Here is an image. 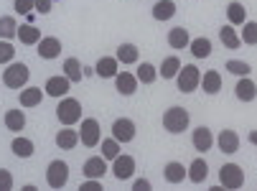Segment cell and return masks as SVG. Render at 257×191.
Segmentation results:
<instances>
[{
    "label": "cell",
    "instance_id": "1",
    "mask_svg": "<svg viewBox=\"0 0 257 191\" xmlns=\"http://www.w3.org/2000/svg\"><path fill=\"white\" fill-rule=\"evenodd\" d=\"M191 118H189V110L186 107H168L163 112V128L173 135H181L183 130L189 128Z\"/></svg>",
    "mask_w": 257,
    "mask_h": 191
},
{
    "label": "cell",
    "instance_id": "2",
    "mask_svg": "<svg viewBox=\"0 0 257 191\" xmlns=\"http://www.w3.org/2000/svg\"><path fill=\"white\" fill-rule=\"evenodd\" d=\"M56 118L61 125L82 123V102L74 97H61V102L56 105Z\"/></svg>",
    "mask_w": 257,
    "mask_h": 191
},
{
    "label": "cell",
    "instance_id": "3",
    "mask_svg": "<svg viewBox=\"0 0 257 191\" xmlns=\"http://www.w3.org/2000/svg\"><path fill=\"white\" fill-rule=\"evenodd\" d=\"M28 79H31V69H28V64H21V61L6 66V71H3V82L8 89H21L28 84Z\"/></svg>",
    "mask_w": 257,
    "mask_h": 191
},
{
    "label": "cell",
    "instance_id": "4",
    "mask_svg": "<svg viewBox=\"0 0 257 191\" xmlns=\"http://www.w3.org/2000/svg\"><path fill=\"white\" fill-rule=\"evenodd\" d=\"M176 82H178V89L183 94H191L194 89H199L201 87V71H199V66H194V64L181 66V71L176 74Z\"/></svg>",
    "mask_w": 257,
    "mask_h": 191
},
{
    "label": "cell",
    "instance_id": "5",
    "mask_svg": "<svg viewBox=\"0 0 257 191\" xmlns=\"http://www.w3.org/2000/svg\"><path fill=\"white\" fill-rule=\"evenodd\" d=\"M219 183L224 188L234 191V188H242L244 186V171L237 166V163H224L219 168Z\"/></svg>",
    "mask_w": 257,
    "mask_h": 191
},
{
    "label": "cell",
    "instance_id": "6",
    "mask_svg": "<svg viewBox=\"0 0 257 191\" xmlns=\"http://www.w3.org/2000/svg\"><path fill=\"white\" fill-rule=\"evenodd\" d=\"M99 130H102V128H99V120H94V118L82 120V128H79V143H82V145H87V148L99 145V140H102Z\"/></svg>",
    "mask_w": 257,
    "mask_h": 191
},
{
    "label": "cell",
    "instance_id": "7",
    "mask_svg": "<svg viewBox=\"0 0 257 191\" xmlns=\"http://www.w3.org/2000/svg\"><path fill=\"white\" fill-rule=\"evenodd\" d=\"M46 181H49L51 188H64L66 181H69V166L64 161H51L49 171H46Z\"/></svg>",
    "mask_w": 257,
    "mask_h": 191
},
{
    "label": "cell",
    "instance_id": "8",
    "mask_svg": "<svg viewBox=\"0 0 257 191\" xmlns=\"http://www.w3.org/2000/svg\"><path fill=\"white\" fill-rule=\"evenodd\" d=\"M112 173L117 181H127L135 173V158L127 156V153H120V156L112 161Z\"/></svg>",
    "mask_w": 257,
    "mask_h": 191
},
{
    "label": "cell",
    "instance_id": "9",
    "mask_svg": "<svg viewBox=\"0 0 257 191\" xmlns=\"http://www.w3.org/2000/svg\"><path fill=\"white\" fill-rule=\"evenodd\" d=\"M112 138L120 143H130L135 138V123L130 118H117L112 123Z\"/></svg>",
    "mask_w": 257,
    "mask_h": 191
},
{
    "label": "cell",
    "instance_id": "10",
    "mask_svg": "<svg viewBox=\"0 0 257 191\" xmlns=\"http://www.w3.org/2000/svg\"><path fill=\"white\" fill-rule=\"evenodd\" d=\"M138 84H140L138 76L130 74V71H117V76H115V89L125 97H133L138 92Z\"/></svg>",
    "mask_w": 257,
    "mask_h": 191
},
{
    "label": "cell",
    "instance_id": "11",
    "mask_svg": "<svg viewBox=\"0 0 257 191\" xmlns=\"http://www.w3.org/2000/svg\"><path fill=\"white\" fill-rule=\"evenodd\" d=\"M84 178H102L107 173V158L104 156H92L84 161V168H82Z\"/></svg>",
    "mask_w": 257,
    "mask_h": 191
},
{
    "label": "cell",
    "instance_id": "12",
    "mask_svg": "<svg viewBox=\"0 0 257 191\" xmlns=\"http://www.w3.org/2000/svg\"><path fill=\"white\" fill-rule=\"evenodd\" d=\"M69 84H71V82H69V76L61 74V76H49L44 87H46L49 97H59V100H61V97L69 94Z\"/></svg>",
    "mask_w": 257,
    "mask_h": 191
},
{
    "label": "cell",
    "instance_id": "13",
    "mask_svg": "<svg viewBox=\"0 0 257 191\" xmlns=\"http://www.w3.org/2000/svg\"><path fill=\"white\" fill-rule=\"evenodd\" d=\"M117 66H120V61H117L115 56H102V59L97 61V66H94V74L102 76V79H115L117 71H120Z\"/></svg>",
    "mask_w": 257,
    "mask_h": 191
},
{
    "label": "cell",
    "instance_id": "14",
    "mask_svg": "<svg viewBox=\"0 0 257 191\" xmlns=\"http://www.w3.org/2000/svg\"><path fill=\"white\" fill-rule=\"evenodd\" d=\"M56 145L61 150H74L79 145V133L71 128V125H64L59 133H56Z\"/></svg>",
    "mask_w": 257,
    "mask_h": 191
},
{
    "label": "cell",
    "instance_id": "15",
    "mask_svg": "<svg viewBox=\"0 0 257 191\" xmlns=\"http://www.w3.org/2000/svg\"><path fill=\"white\" fill-rule=\"evenodd\" d=\"M216 145L222 153H227V156H232V153L239 150V135L234 130H222L216 135Z\"/></svg>",
    "mask_w": 257,
    "mask_h": 191
},
{
    "label": "cell",
    "instance_id": "16",
    "mask_svg": "<svg viewBox=\"0 0 257 191\" xmlns=\"http://www.w3.org/2000/svg\"><path fill=\"white\" fill-rule=\"evenodd\" d=\"M61 54V41H59V38L56 36H44L41 38V41H39V56L41 59H56Z\"/></svg>",
    "mask_w": 257,
    "mask_h": 191
},
{
    "label": "cell",
    "instance_id": "17",
    "mask_svg": "<svg viewBox=\"0 0 257 191\" xmlns=\"http://www.w3.org/2000/svg\"><path fill=\"white\" fill-rule=\"evenodd\" d=\"M234 94L239 102H252L257 97V84L249 79V76H239V82L234 84Z\"/></svg>",
    "mask_w": 257,
    "mask_h": 191
},
{
    "label": "cell",
    "instance_id": "18",
    "mask_svg": "<svg viewBox=\"0 0 257 191\" xmlns=\"http://www.w3.org/2000/svg\"><path fill=\"white\" fill-rule=\"evenodd\" d=\"M163 178H166L168 183H181V181L189 178V168L183 166V163H178V161H171V163H166V168H163Z\"/></svg>",
    "mask_w": 257,
    "mask_h": 191
},
{
    "label": "cell",
    "instance_id": "19",
    "mask_svg": "<svg viewBox=\"0 0 257 191\" xmlns=\"http://www.w3.org/2000/svg\"><path fill=\"white\" fill-rule=\"evenodd\" d=\"M191 140H194V148H196L199 153H206V150H211V143H214L211 128H206V125L196 128V130H194V135H191Z\"/></svg>",
    "mask_w": 257,
    "mask_h": 191
},
{
    "label": "cell",
    "instance_id": "20",
    "mask_svg": "<svg viewBox=\"0 0 257 191\" xmlns=\"http://www.w3.org/2000/svg\"><path fill=\"white\" fill-rule=\"evenodd\" d=\"M64 74L69 76V82H71V84L82 82V79H84V69H82V61H79L77 56H69V59L64 61Z\"/></svg>",
    "mask_w": 257,
    "mask_h": 191
},
{
    "label": "cell",
    "instance_id": "21",
    "mask_svg": "<svg viewBox=\"0 0 257 191\" xmlns=\"http://www.w3.org/2000/svg\"><path fill=\"white\" fill-rule=\"evenodd\" d=\"M201 89L206 94H216L219 89H222V74L214 71V69H209L206 74H201Z\"/></svg>",
    "mask_w": 257,
    "mask_h": 191
},
{
    "label": "cell",
    "instance_id": "22",
    "mask_svg": "<svg viewBox=\"0 0 257 191\" xmlns=\"http://www.w3.org/2000/svg\"><path fill=\"white\" fill-rule=\"evenodd\" d=\"M3 120H6V128H8V130H13V133H21V130L26 128V112H23L21 107H16V110H8Z\"/></svg>",
    "mask_w": 257,
    "mask_h": 191
},
{
    "label": "cell",
    "instance_id": "23",
    "mask_svg": "<svg viewBox=\"0 0 257 191\" xmlns=\"http://www.w3.org/2000/svg\"><path fill=\"white\" fill-rule=\"evenodd\" d=\"M41 31H39V26H18V41L21 44H26V46H33V44H39L41 41Z\"/></svg>",
    "mask_w": 257,
    "mask_h": 191
},
{
    "label": "cell",
    "instance_id": "24",
    "mask_svg": "<svg viewBox=\"0 0 257 191\" xmlns=\"http://www.w3.org/2000/svg\"><path fill=\"white\" fill-rule=\"evenodd\" d=\"M115 59H117L120 64L130 66V64H135V61L140 59V51H138V46H135V44H120V46H117Z\"/></svg>",
    "mask_w": 257,
    "mask_h": 191
},
{
    "label": "cell",
    "instance_id": "25",
    "mask_svg": "<svg viewBox=\"0 0 257 191\" xmlns=\"http://www.w3.org/2000/svg\"><path fill=\"white\" fill-rule=\"evenodd\" d=\"M41 100H44V89H39V87H26L18 97L21 107H39Z\"/></svg>",
    "mask_w": 257,
    "mask_h": 191
},
{
    "label": "cell",
    "instance_id": "26",
    "mask_svg": "<svg viewBox=\"0 0 257 191\" xmlns=\"http://www.w3.org/2000/svg\"><path fill=\"white\" fill-rule=\"evenodd\" d=\"M168 44H171L173 49H189V44H191L189 31L183 28V26H176V28H171V33H168Z\"/></svg>",
    "mask_w": 257,
    "mask_h": 191
},
{
    "label": "cell",
    "instance_id": "27",
    "mask_svg": "<svg viewBox=\"0 0 257 191\" xmlns=\"http://www.w3.org/2000/svg\"><path fill=\"white\" fill-rule=\"evenodd\" d=\"M206 176H209V163H206L204 158L191 161V166H189V178H191V183H204Z\"/></svg>",
    "mask_w": 257,
    "mask_h": 191
},
{
    "label": "cell",
    "instance_id": "28",
    "mask_svg": "<svg viewBox=\"0 0 257 191\" xmlns=\"http://www.w3.org/2000/svg\"><path fill=\"white\" fill-rule=\"evenodd\" d=\"M219 41H222L227 49H239V46H242V38L237 36V31L232 28V23L219 28Z\"/></svg>",
    "mask_w": 257,
    "mask_h": 191
},
{
    "label": "cell",
    "instance_id": "29",
    "mask_svg": "<svg viewBox=\"0 0 257 191\" xmlns=\"http://www.w3.org/2000/svg\"><path fill=\"white\" fill-rule=\"evenodd\" d=\"M151 13H153L156 21H171V18L176 16V6L171 3V0H158Z\"/></svg>",
    "mask_w": 257,
    "mask_h": 191
},
{
    "label": "cell",
    "instance_id": "30",
    "mask_svg": "<svg viewBox=\"0 0 257 191\" xmlns=\"http://www.w3.org/2000/svg\"><path fill=\"white\" fill-rule=\"evenodd\" d=\"M11 150H13L16 158H31L36 148H33V143H31L28 138H16V140L11 143Z\"/></svg>",
    "mask_w": 257,
    "mask_h": 191
},
{
    "label": "cell",
    "instance_id": "31",
    "mask_svg": "<svg viewBox=\"0 0 257 191\" xmlns=\"http://www.w3.org/2000/svg\"><path fill=\"white\" fill-rule=\"evenodd\" d=\"M227 18L232 26H244L247 23V8L242 3H229L227 6Z\"/></svg>",
    "mask_w": 257,
    "mask_h": 191
},
{
    "label": "cell",
    "instance_id": "32",
    "mask_svg": "<svg viewBox=\"0 0 257 191\" xmlns=\"http://www.w3.org/2000/svg\"><path fill=\"white\" fill-rule=\"evenodd\" d=\"M138 82L140 84H153L156 82V76H158V71H156V66L151 64V61H143V64H138Z\"/></svg>",
    "mask_w": 257,
    "mask_h": 191
},
{
    "label": "cell",
    "instance_id": "33",
    "mask_svg": "<svg viewBox=\"0 0 257 191\" xmlns=\"http://www.w3.org/2000/svg\"><path fill=\"white\" fill-rule=\"evenodd\" d=\"M120 140H115V138H104V140H99V148H102V156L107 158V161H115L117 156H120Z\"/></svg>",
    "mask_w": 257,
    "mask_h": 191
},
{
    "label": "cell",
    "instance_id": "34",
    "mask_svg": "<svg viewBox=\"0 0 257 191\" xmlns=\"http://www.w3.org/2000/svg\"><path fill=\"white\" fill-rule=\"evenodd\" d=\"M189 49H191V54H194L196 59H206V56H211V41H209V38H204V36L194 38V41L189 44Z\"/></svg>",
    "mask_w": 257,
    "mask_h": 191
},
{
    "label": "cell",
    "instance_id": "35",
    "mask_svg": "<svg viewBox=\"0 0 257 191\" xmlns=\"http://www.w3.org/2000/svg\"><path fill=\"white\" fill-rule=\"evenodd\" d=\"M181 71V59L178 56H166L163 59V64H161V76H163V79H173V76Z\"/></svg>",
    "mask_w": 257,
    "mask_h": 191
},
{
    "label": "cell",
    "instance_id": "36",
    "mask_svg": "<svg viewBox=\"0 0 257 191\" xmlns=\"http://www.w3.org/2000/svg\"><path fill=\"white\" fill-rule=\"evenodd\" d=\"M13 36H18V23H16V18L3 16V18H0V38H6V41H11Z\"/></svg>",
    "mask_w": 257,
    "mask_h": 191
},
{
    "label": "cell",
    "instance_id": "37",
    "mask_svg": "<svg viewBox=\"0 0 257 191\" xmlns=\"http://www.w3.org/2000/svg\"><path fill=\"white\" fill-rule=\"evenodd\" d=\"M227 71L229 74H237V76H249L252 74V66L247 61H242V59H229L227 61Z\"/></svg>",
    "mask_w": 257,
    "mask_h": 191
},
{
    "label": "cell",
    "instance_id": "38",
    "mask_svg": "<svg viewBox=\"0 0 257 191\" xmlns=\"http://www.w3.org/2000/svg\"><path fill=\"white\" fill-rule=\"evenodd\" d=\"M242 44H247V46H257V23L252 21V23H244V28H242Z\"/></svg>",
    "mask_w": 257,
    "mask_h": 191
},
{
    "label": "cell",
    "instance_id": "39",
    "mask_svg": "<svg viewBox=\"0 0 257 191\" xmlns=\"http://www.w3.org/2000/svg\"><path fill=\"white\" fill-rule=\"evenodd\" d=\"M13 56H16V46H11V41H6V38H0V64L13 61Z\"/></svg>",
    "mask_w": 257,
    "mask_h": 191
},
{
    "label": "cell",
    "instance_id": "40",
    "mask_svg": "<svg viewBox=\"0 0 257 191\" xmlns=\"http://www.w3.org/2000/svg\"><path fill=\"white\" fill-rule=\"evenodd\" d=\"M13 8L18 16H28L31 11H36V0H13Z\"/></svg>",
    "mask_w": 257,
    "mask_h": 191
},
{
    "label": "cell",
    "instance_id": "41",
    "mask_svg": "<svg viewBox=\"0 0 257 191\" xmlns=\"http://www.w3.org/2000/svg\"><path fill=\"white\" fill-rule=\"evenodd\" d=\"M13 188V173L8 168H0V191Z\"/></svg>",
    "mask_w": 257,
    "mask_h": 191
},
{
    "label": "cell",
    "instance_id": "42",
    "mask_svg": "<svg viewBox=\"0 0 257 191\" xmlns=\"http://www.w3.org/2000/svg\"><path fill=\"white\" fill-rule=\"evenodd\" d=\"M79 188H82V191H104V186L99 183V178H87Z\"/></svg>",
    "mask_w": 257,
    "mask_h": 191
},
{
    "label": "cell",
    "instance_id": "43",
    "mask_svg": "<svg viewBox=\"0 0 257 191\" xmlns=\"http://www.w3.org/2000/svg\"><path fill=\"white\" fill-rule=\"evenodd\" d=\"M133 188H135V191H151L153 186H151L148 178H135V181H133Z\"/></svg>",
    "mask_w": 257,
    "mask_h": 191
},
{
    "label": "cell",
    "instance_id": "44",
    "mask_svg": "<svg viewBox=\"0 0 257 191\" xmlns=\"http://www.w3.org/2000/svg\"><path fill=\"white\" fill-rule=\"evenodd\" d=\"M36 11L46 16V13L51 11V0H36Z\"/></svg>",
    "mask_w": 257,
    "mask_h": 191
},
{
    "label": "cell",
    "instance_id": "45",
    "mask_svg": "<svg viewBox=\"0 0 257 191\" xmlns=\"http://www.w3.org/2000/svg\"><path fill=\"white\" fill-rule=\"evenodd\" d=\"M249 143H252V145H257V130H252V133H249Z\"/></svg>",
    "mask_w": 257,
    "mask_h": 191
}]
</instances>
